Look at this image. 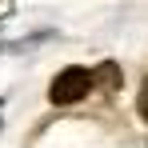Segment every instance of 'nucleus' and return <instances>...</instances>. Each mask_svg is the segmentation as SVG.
Here are the masks:
<instances>
[{
	"label": "nucleus",
	"instance_id": "1",
	"mask_svg": "<svg viewBox=\"0 0 148 148\" xmlns=\"http://www.w3.org/2000/svg\"><path fill=\"white\" fill-rule=\"evenodd\" d=\"M92 84H96V76L88 72V68H64V72H56V80L48 84V100L56 108H68V104H80V100L92 92Z\"/></svg>",
	"mask_w": 148,
	"mask_h": 148
},
{
	"label": "nucleus",
	"instance_id": "3",
	"mask_svg": "<svg viewBox=\"0 0 148 148\" xmlns=\"http://www.w3.org/2000/svg\"><path fill=\"white\" fill-rule=\"evenodd\" d=\"M136 112H140L144 124H148V76H144V84H140V96H136Z\"/></svg>",
	"mask_w": 148,
	"mask_h": 148
},
{
	"label": "nucleus",
	"instance_id": "2",
	"mask_svg": "<svg viewBox=\"0 0 148 148\" xmlns=\"http://www.w3.org/2000/svg\"><path fill=\"white\" fill-rule=\"evenodd\" d=\"M92 76H96V84H100V88H116V84L124 80L116 60H104V64H96V68H92Z\"/></svg>",
	"mask_w": 148,
	"mask_h": 148
}]
</instances>
